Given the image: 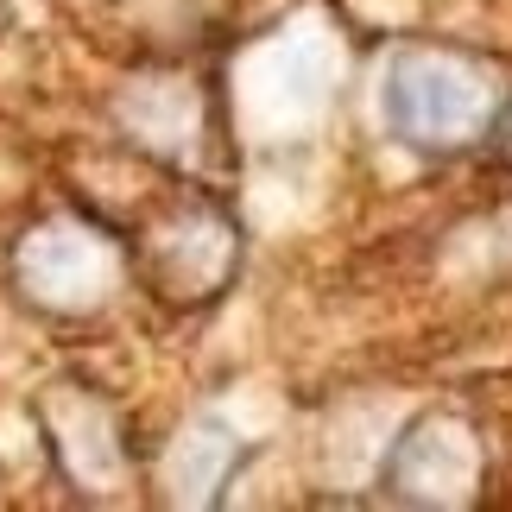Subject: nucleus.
<instances>
[{
  "label": "nucleus",
  "mask_w": 512,
  "mask_h": 512,
  "mask_svg": "<svg viewBox=\"0 0 512 512\" xmlns=\"http://www.w3.org/2000/svg\"><path fill=\"white\" fill-rule=\"evenodd\" d=\"M506 89L500 76L468 51L449 45H411L386 64L380 83V114L386 133L424 159H456V152H475L487 133L500 127Z\"/></svg>",
  "instance_id": "nucleus-1"
}]
</instances>
